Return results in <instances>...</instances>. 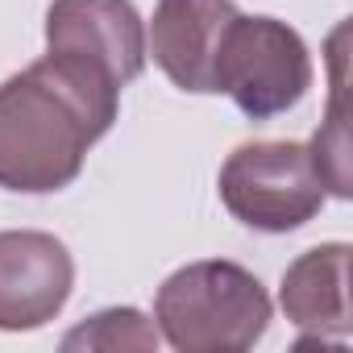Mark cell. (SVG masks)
Instances as JSON below:
<instances>
[{
    "mask_svg": "<svg viewBox=\"0 0 353 353\" xmlns=\"http://www.w3.org/2000/svg\"><path fill=\"white\" fill-rule=\"evenodd\" d=\"M121 88L63 54H46L0 83V188L21 196L63 192L88 150L112 129Z\"/></svg>",
    "mask_w": 353,
    "mask_h": 353,
    "instance_id": "1",
    "label": "cell"
},
{
    "mask_svg": "<svg viewBox=\"0 0 353 353\" xmlns=\"http://www.w3.org/2000/svg\"><path fill=\"white\" fill-rule=\"evenodd\" d=\"M154 320L179 353H241L262 341L270 295L258 274L237 262H188L158 287Z\"/></svg>",
    "mask_w": 353,
    "mask_h": 353,
    "instance_id": "2",
    "label": "cell"
},
{
    "mask_svg": "<svg viewBox=\"0 0 353 353\" xmlns=\"http://www.w3.org/2000/svg\"><path fill=\"white\" fill-rule=\"evenodd\" d=\"M221 204L258 233H291L324 208V183L303 141H250L221 166Z\"/></svg>",
    "mask_w": 353,
    "mask_h": 353,
    "instance_id": "3",
    "label": "cell"
},
{
    "mask_svg": "<svg viewBox=\"0 0 353 353\" xmlns=\"http://www.w3.org/2000/svg\"><path fill=\"white\" fill-rule=\"evenodd\" d=\"M216 92H225L250 121H270L295 108L312 88V59L303 38L279 17H233L216 54Z\"/></svg>",
    "mask_w": 353,
    "mask_h": 353,
    "instance_id": "4",
    "label": "cell"
},
{
    "mask_svg": "<svg viewBox=\"0 0 353 353\" xmlns=\"http://www.w3.org/2000/svg\"><path fill=\"white\" fill-rule=\"evenodd\" d=\"M46 50L125 88L145 67V26L129 0H50Z\"/></svg>",
    "mask_w": 353,
    "mask_h": 353,
    "instance_id": "5",
    "label": "cell"
},
{
    "mask_svg": "<svg viewBox=\"0 0 353 353\" xmlns=\"http://www.w3.org/2000/svg\"><path fill=\"white\" fill-rule=\"evenodd\" d=\"M75 287V262L54 233H0V332H30L50 324Z\"/></svg>",
    "mask_w": 353,
    "mask_h": 353,
    "instance_id": "6",
    "label": "cell"
},
{
    "mask_svg": "<svg viewBox=\"0 0 353 353\" xmlns=\"http://www.w3.org/2000/svg\"><path fill=\"white\" fill-rule=\"evenodd\" d=\"M233 17V0H158L150 54L162 75L183 92H216V54Z\"/></svg>",
    "mask_w": 353,
    "mask_h": 353,
    "instance_id": "7",
    "label": "cell"
},
{
    "mask_svg": "<svg viewBox=\"0 0 353 353\" xmlns=\"http://www.w3.org/2000/svg\"><path fill=\"white\" fill-rule=\"evenodd\" d=\"M349 245L328 241L299 254L283 270L279 303L287 320L307 336H349Z\"/></svg>",
    "mask_w": 353,
    "mask_h": 353,
    "instance_id": "8",
    "label": "cell"
},
{
    "mask_svg": "<svg viewBox=\"0 0 353 353\" xmlns=\"http://www.w3.org/2000/svg\"><path fill=\"white\" fill-rule=\"evenodd\" d=\"M324 192H332L336 200L353 196L349 183V129H345V83H341V59H336V75H332V104H328V121L316 129L312 145H307Z\"/></svg>",
    "mask_w": 353,
    "mask_h": 353,
    "instance_id": "9",
    "label": "cell"
},
{
    "mask_svg": "<svg viewBox=\"0 0 353 353\" xmlns=\"http://www.w3.org/2000/svg\"><path fill=\"white\" fill-rule=\"evenodd\" d=\"M158 332L137 307H108L63 336V349H154Z\"/></svg>",
    "mask_w": 353,
    "mask_h": 353,
    "instance_id": "10",
    "label": "cell"
}]
</instances>
